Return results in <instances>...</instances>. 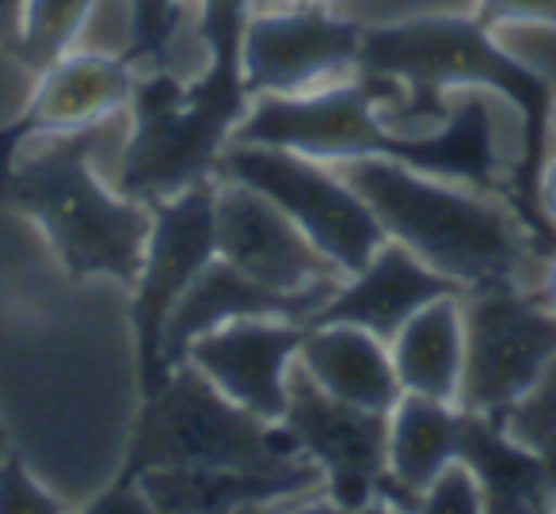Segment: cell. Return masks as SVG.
Returning a JSON list of instances; mask_svg holds the SVG:
<instances>
[{
    "instance_id": "d6a6232c",
    "label": "cell",
    "mask_w": 556,
    "mask_h": 514,
    "mask_svg": "<svg viewBox=\"0 0 556 514\" xmlns=\"http://www.w3.org/2000/svg\"><path fill=\"white\" fill-rule=\"evenodd\" d=\"M294 4H332V0H252V12H263V9H294Z\"/></svg>"
},
{
    "instance_id": "3957f363",
    "label": "cell",
    "mask_w": 556,
    "mask_h": 514,
    "mask_svg": "<svg viewBox=\"0 0 556 514\" xmlns=\"http://www.w3.org/2000/svg\"><path fill=\"white\" fill-rule=\"evenodd\" d=\"M252 0H202L206 65L194 77L141 73L130 100V138L111 184L146 206L214 179L217 156L252 108L244 88V24Z\"/></svg>"
},
{
    "instance_id": "e575fe53",
    "label": "cell",
    "mask_w": 556,
    "mask_h": 514,
    "mask_svg": "<svg viewBox=\"0 0 556 514\" xmlns=\"http://www.w3.org/2000/svg\"><path fill=\"white\" fill-rule=\"evenodd\" d=\"M548 130L556 134V96H553V103H548Z\"/></svg>"
},
{
    "instance_id": "d6986e66",
    "label": "cell",
    "mask_w": 556,
    "mask_h": 514,
    "mask_svg": "<svg viewBox=\"0 0 556 514\" xmlns=\"http://www.w3.org/2000/svg\"><path fill=\"white\" fill-rule=\"evenodd\" d=\"M457 457L472 468L480 484L484 511L492 514H545L556 511L545 465L533 446L518 442L503 419L462 412V442Z\"/></svg>"
},
{
    "instance_id": "9c48e42d",
    "label": "cell",
    "mask_w": 556,
    "mask_h": 514,
    "mask_svg": "<svg viewBox=\"0 0 556 514\" xmlns=\"http://www.w3.org/2000/svg\"><path fill=\"white\" fill-rule=\"evenodd\" d=\"M217 179H202L187 191L153 206V229L146 240V260L134 283V331H138L141 392H156L168 377L164 369V328L199 271L217 255L214 222Z\"/></svg>"
},
{
    "instance_id": "9a60e30c",
    "label": "cell",
    "mask_w": 556,
    "mask_h": 514,
    "mask_svg": "<svg viewBox=\"0 0 556 514\" xmlns=\"http://www.w3.org/2000/svg\"><path fill=\"white\" fill-rule=\"evenodd\" d=\"M336 290H309V293H282L270 286L248 278L222 255L199 271L184 298L176 301L164 328V369L179 366L187 359V347L210 328H222L229 321H244V316H278V321H298L309 324L320 309L328 305Z\"/></svg>"
},
{
    "instance_id": "44dd1931",
    "label": "cell",
    "mask_w": 556,
    "mask_h": 514,
    "mask_svg": "<svg viewBox=\"0 0 556 514\" xmlns=\"http://www.w3.org/2000/svg\"><path fill=\"white\" fill-rule=\"evenodd\" d=\"M457 442H462V408L401 392L389 412V476L419 499L434 476L457 457Z\"/></svg>"
},
{
    "instance_id": "e0dca14e",
    "label": "cell",
    "mask_w": 556,
    "mask_h": 514,
    "mask_svg": "<svg viewBox=\"0 0 556 514\" xmlns=\"http://www.w3.org/2000/svg\"><path fill=\"white\" fill-rule=\"evenodd\" d=\"M446 293L465 290L450 283L446 275L427 267L401 240L389 237L358 275L343 278V286L309 324H355V328L374 331L389 343L412 313L431 305L434 298H446Z\"/></svg>"
},
{
    "instance_id": "cb8c5ba5",
    "label": "cell",
    "mask_w": 556,
    "mask_h": 514,
    "mask_svg": "<svg viewBox=\"0 0 556 514\" xmlns=\"http://www.w3.org/2000/svg\"><path fill=\"white\" fill-rule=\"evenodd\" d=\"M332 9L366 32L427 16H477V0H332Z\"/></svg>"
},
{
    "instance_id": "f546056e",
    "label": "cell",
    "mask_w": 556,
    "mask_h": 514,
    "mask_svg": "<svg viewBox=\"0 0 556 514\" xmlns=\"http://www.w3.org/2000/svg\"><path fill=\"white\" fill-rule=\"evenodd\" d=\"M538 210L556 225V156L553 161L541 164V176H538Z\"/></svg>"
},
{
    "instance_id": "4316f807",
    "label": "cell",
    "mask_w": 556,
    "mask_h": 514,
    "mask_svg": "<svg viewBox=\"0 0 556 514\" xmlns=\"http://www.w3.org/2000/svg\"><path fill=\"white\" fill-rule=\"evenodd\" d=\"M419 511L434 514H480L484 499H480V484L472 476V468L462 457H454L439 476L431 480V488L419 496Z\"/></svg>"
},
{
    "instance_id": "8fae6325",
    "label": "cell",
    "mask_w": 556,
    "mask_h": 514,
    "mask_svg": "<svg viewBox=\"0 0 556 514\" xmlns=\"http://www.w3.org/2000/svg\"><path fill=\"white\" fill-rule=\"evenodd\" d=\"M363 27L343 20L332 4L252 12L244 24L248 96H302L358 73Z\"/></svg>"
},
{
    "instance_id": "8992f818",
    "label": "cell",
    "mask_w": 556,
    "mask_h": 514,
    "mask_svg": "<svg viewBox=\"0 0 556 514\" xmlns=\"http://www.w3.org/2000/svg\"><path fill=\"white\" fill-rule=\"evenodd\" d=\"M302 457L282 423L240 408L184 359L146 397L118 480L149 468H287Z\"/></svg>"
},
{
    "instance_id": "ffe728a7",
    "label": "cell",
    "mask_w": 556,
    "mask_h": 514,
    "mask_svg": "<svg viewBox=\"0 0 556 514\" xmlns=\"http://www.w3.org/2000/svg\"><path fill=\"white\" fill-rule=\"evenodd\" d=\"M465 293H446L412 313L404 328L389 339L393 369L401 392L442 404H457L465 366V321H462Z\"/></svg>"
},
{
    "instance_id": "2e32d148",
    "label": "cell",
    "mask_w": 556,
    "mask_h": 514,
    "mask_svg": "<svg viewBox=\"0 0 556 514\" xmlns=\"http://www.w3.org/2000/svg\"><path fill=\"white\" fill-rule=\"evenodd\" d=\"M138 488L164 514H229L325 491V473L309 457L287 468H149Z\"/></svg>"
},
{
    "instance_id": "4fadbf2b",
    "label": "cell",
    "mask_w": 556,
    "mask_h": 514,
    "mask_svg": "<svg viewBox=\"0 0 556 514\" xmlns=\"http://www.w3.org/2000/svg\"><path fill=\"white\" fill-rule=\"evenodd\" d=\"M305 324L278 316H244L210 328L187 347V362L199 366L217 389L267 423L287 415V377L302 351Z\"/></svg>"
},
{
    "instance_id": "4dcf8cb0",
    "label": "cell",
    "mask_w": 556,
    "mask_h": 514,
    "mask_svg": "<svg viewBox=\"0 0 556 514\" xmlns=\"http://www.w3.org/2000/svg\"><path fill=\"white\" fill-rule=\"evenodd\" d=\"M533 450L541 453V465H545V476H548V488H553V496H556V435H548V438H541Z\"/></svg>"
},
{
    "instance_id": "5bb4252c",
    "label": "cell",
    "mask_w": 556,
    "mask_h": 514,
    "mask_svg": "<svg viewBox=\"0 0 556 514\" xmlns=\"http://www.w3.org/2000/svg\"><path fill=\"white\" fill-rule=\"evenodd\" d=\"M138 70L103 50H70L39 73V88L12 126L0 130V172L39 134H77L130 108Z\"/></svg>"
},
{
    "instance_id": "5b68a950",
    "label": "cell",
    "mask_w": 556,
    "mask_h": 514,
    "mask_svg": "<svg viewBox=\"0 0 556 514\" xmlns=\"http://www.w3.org/2000/svg\"><path fill=\"white\" fill-rule=\"evenodd\" d=\"M332 168L370 202L386 237L401 240L465 293L541 286L548 260H541L530 229L495 191L427 176L386 156H358Z\"/></svg>"
},
{
    "instance_id": "30bf717a",
    "label": "cell",
    "mask_w": 556,
    "mask_h": 514,
    "mask_svg": "<svg viewBox=\"0 0 556 514\" xmlns=\"http://www.w3.org/2000/svg\"><path fill=\"white\" fill-rule=\"evenodd\" d=\"M282 427L298 450L317 461L336 511H366L389 473V415L328 397L294 359L287 377Z\"/></svg>"
},
{
    "instance_id": "d4e9b609",
    "label": "cell",
    "mask_w": 556,
    "mask_h": 514,
    "mask_svg": "<svg viewBox=\"0 0 556 514\" xmlns=\"http://www.w3.org/2000/svg\"><path fill=\"white\" fill-rule=\"evenodd\" d=\"M503 427L526 446H538L541 438L556 435V359L541 374V381L503 415Z\"/></svg>"
},
{
    "instance_id": "484cf974",
    "label": "cell",
    "mask_w": 556,
    "mask_h": 514,
    "mask_svg": "<svg viewBox=\"0 0 556 514\" xmlns=\"http://www.w3.org/2000/svg\"><path fill=\"white\" fill-rule=\"evenodd\" d=\"M65 503H58L31 473H27L20 453L0 457V514H62Z\"/></svg>"
},
{
    "instance_id": "7c38bea8",
    "label": "cell",
    "mask_w": 556,
    "mask_h": 514,
    "mask_svg": "<svg viewBox=\"0 0 556 514\" xmlns=\"http://www.w3.org/2000/svg\"><path fill=\"white\" fill-rule=\"evenodd\" d=\"M217 255L248 278L282 293L340 290L343 271L302 233V225L278 210L267 195L244 184L217 179L214 199Z\"/></svg>"
},
{
    "instance_id": "83f0119b",
    "label": "cell",
    "mask_w": 556,
    "mask_h": 514,
    "mask_svg": "<svg viewBox=\"0 0 556 514\" xmlns=\"http://www.w3.org/2000/svg\"><path fill=\"white\" fill-rule=\"evenodd\" d=\"M477 20H484L488 27L510 24H556V0H477Z\"/></svg>"
},
{
    "instance_id": "f1b7e54d",
    "label": "cell",
    "mask_w": 556,
    "mask_h": 514,
    "mask_svg": "<svg viewBox=\"0 0 556 514\" xmlns=\"http://www.w3.org/2000/svg\"><path fill=\"white\" fill-rule=\"evenodd\" d=\"M24 4L27 0H0V42L9 50L20 47V32H24Z\"/></svg>"
},
{
    "instance_id": "603a6c76",
    "label": "cell",
    "mask_w": 556,
    "mask_h": 514,
    "mask_svg": "<svg viewBox=\"0 0 556 514\" xmlns=\"http://www.w3.org/2000/svg\"><path fill=\"white\" fill-rule=\"evenodd\" d=\"M96 0H27L24 32H20L16 58L31 73H42L80 47V35L88 27Z\"/></svg>"
},
{
    "instance_id": "277c9868",
    "label": "cell",
    "mask_w": 556,
    "mask_h": 514,
    "mask_svg": "<svg viewBox=\"0 0 556 514\" xmlns=\"http://www.w3.org/2000/svg\"><path fill=\"white\" fill-rule=\"evenodd\" d=\"M130 138L126 111L77 134H39L0 172V199L27 214L73 278L108 275L134 286L153 229V206L126 199L100 172L108 149Z\"/></svg>"
},
{
    "instance_id": "ac0fdd59",
    "label": "cell",
    "mask_w": 556,
    "mask_h": 514,
    "mask_svg": "<svg viewBox=\"0 0 556 514\" xmlns=\"http://www.w3.org/2000/svg\"><path fill=\"white\" fill-rule=\"evenodd\" d=\"M298 362L328 397L343 404L389 415L401 400L389 343L355 324H305Z\"/></svg>"
},
{
    "instance_id": "7402d4cb",
    "label": "cell",
    "mask_w": 556,
    "mask_h": 514,
    "mask_svg": "<svg viewBox=\"0 0 556 514\" xmlns=\"http://www.w3.org/2000/svg\"><path fill=\"white\" fill-rule=\"evenodd\" d=\"M187 27V0H130V42L123 62L141 73H176Z\"/></svg>"
},
{
    "instance_id": "836d02e7",
    "label": "cell",
    "mask_w": 556,
    "mask_h": 514,
    "mask_svg": "<svg viewBox=\"0 0 556 514\" xmlns=\"http://www.w3.org/2000/svg\"><path fill=\"white\" fill-rule=\"evenodd\" d=\"M12 450V438H9V430H4V423H0V457Z\"/></svg>"
},
{
    "instance_id": "6da1fadb",
    "label": "cell",
    "mask_w": 556,
    "mask_h": 514,
    "mask_svg": "<svg viewBox=\"0 0 556 514\" xmlns=\"http://www.w3.org/2000/svg\"><path fill=\"white\" fill-rule=\"evenodd\" d=\"M450 96L454 100L434 134H401L381 111L404 103V85L355 73L302 96H255L229 141L278 146L325 164L386 156L510 202V176L522 156V115L484 88H457Z\"/></svg>"
},
{
    "instance_id": "ba28073f",
    "label": "cell",
    "mask_w": 556,
    "mask_h": 514,
    "mask_svg": "<svg viewBox=\"0 0 556 514\" xmlns=\"http://www.w3.org/2000/svg\"><path fill=\"white\" fill-rule=\"evenodd\" d=\"M462 321L457 408L503 419L556 359V309L538 290H472L462 298Z\"/></svg>"
},
{
    "instance_id": "1f68e13d",
    "label": "cell",
    "mask_w": 556,
    "mask_h": 514,
    "mask_svg": "<svg viewBox=\"0 0 556 514\" xmlns=\"http://www.w3.org/2000/svg\"><path fill=\"white\" fill-rule=\"evenodd\" d=\"M538 293L548 301V305L556 309V255H548L545 271H541V286H538Z\"/></svg>"
},
{
    "instance_id": "52a82bcc",
    "label": "cell",
    "mask_w": 556,
    "mask_h": 514,
    "mask_svg": "<svg viewBox=\"0 0 556 514\" xmlns=\"http://www.w3.org/2000/svg\"><path fill=\"white\" fill-rule=\"evenodd\" d=\"M214 179H229V184H244L267 195L278 210H287L302 225L305 237L343 275H358L389 240L370 202L332 164L313 161V156L278 146L229 141L217 156Z\"/></svg>"
},
{
    "instance_id": "7a4b0ae2",
    "label": "cell",
    "mask_w": 556,
    "mask_h": 514,
    "mask_svg": "<svg viewBox=\"0 0 556 514\" xmlns=\"http://www.w3.org/2000/svg\"><path fill=\"white\" fill-rule=\"evenodd\" d=\"M358 73L404 85V103L381 111V118L401 134H424L427 126H439L450 111V100L442 96L457 88H484L515 103V111L522 115V156L510 176V206L518 222L530 229L541 260L556 255V225L538 210V176L545 164L553 88L530 65L507 54L484 20L427 16L408 24L366 27Z\"/></svg>"
}]
</instances>
